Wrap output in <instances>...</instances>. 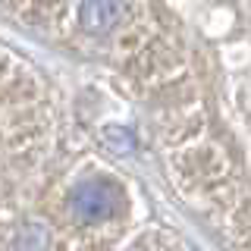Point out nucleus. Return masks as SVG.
Returning a JSON list of instances; mask_svg holds the SVG:
<instances>
[{
    "instance_id": "obj_1",
    "label": "nucleus",
    "mask_w": 251,
    "mask_h": 251,
    "mask_svg": "<svg viewBox=\"0 0 251 251\" xmlns=\"http://www.w3.org/2000/svg\"><path fill=\"white\" fill-rule=\"evenodd\" d=\"M50 44L104 66L151 110L173 188L248 242V0H0Z\"/></svg>"
},
{
    "instance_id": "obj_2",
    "label": "nucleus",
    "mask_w": 251,
    "mask_h": 251,
    "mask_svg": "<svg viewBox=\"0 0 251 251\" xmlns=\"http://www.w3.org/2000/svg\"><path fill=\"white\" fill-rule=\"evenodd\" d=\"M132 214L129 179L0 44V251H120L138 229Z\"/></svg>"
}]
</instances>
